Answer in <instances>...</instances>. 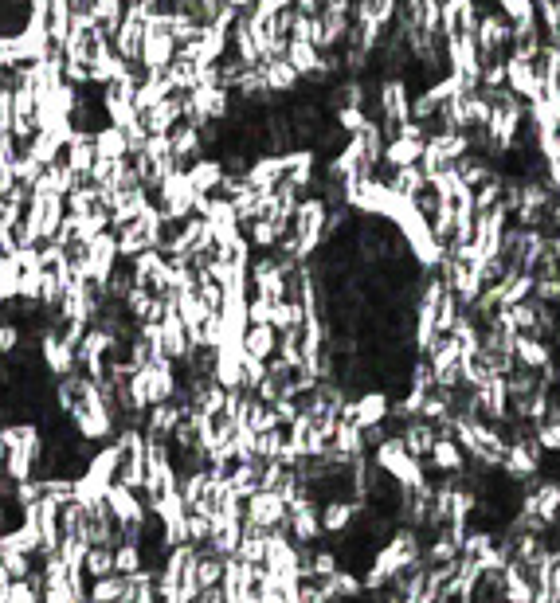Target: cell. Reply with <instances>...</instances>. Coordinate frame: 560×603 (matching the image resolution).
Returning a JSON list of instances; mask_svg holds the SVG:
<instances>
[{
    "label": "cell",
    "mask_w": 560,
    "mask_h": 603,
    "mask_svg": "<svg viewBox=\"0 0 560 603\" xmlns=\"http://www.w3.org/2000/svg\"><path fill=\"white\" fill-rule=\"evenodd\" d=\"M478 0H443L439 8V36L443 40H470L478 28Z\"/></svg>",
    "instance_id": "9"
},
{
    "label": "cell",
    "mask_w": 560,
    "mask_h": 603,
    "mask_svg": "<svg viewBox=\"0 0 560 603\" xmlns=\"http://www.w3.org/2000/svg\"><path fill=\"white\" fill-rule=\"evenodd\" d=\"M185 177H188V185H192V192H200V196H216L228 173H224L220 157H200V161H192V165H188Z\"/></svg>",
    "instance_id": "18"
},
{
    "label": "cell",
    "mask_w": 560,
    "mask_h": 603,
    "mask_svg": "<svg viewBox=\"0 0 560 603\" xmlns=\"http://www.w3.org/2000/svg\"><path fill=\"white\" fill-rule=\"evenodd\" d=\"M467 463H470V459L463 455V447H459L451 435H439V439H435V447H431V455L423 459V466H427V470L447 474V478H451V474H463V470H467Z\"/></svg>",
    "instance_id": "15"
},
{
    "label": "cell",
    "mask_w": 560,
    "mask_h": 603,
    "mask_svg": "<svg viewBox=\"0 0 560 603\" xmlns=\"http://www.w3.org/2000/svg\"><path fill=\"white\" fill-rule=\"evenodd\" d=\"M91 145H94V157H130V141L126 134L118 130V126H98L91 134Z\"/></svg>",
    "instance_id": "24"
},
{
    "label": "cell",
    "mask_w": 560,
    "mask_h": 603,
    "mask_svg": "<svg viewBox=\"0 0 560 603\" xmlns=\"http://www.w3.org/2000/svg\"><path fill=\"white\" fill-rule=\"evenodd\" d=\"M396 435H400V443H404V451L412 455V459H427L431 455V447H435V439L443 435L439 427H431L427 419H420V416H412V419H404L400 427H396Z\"/></svg>",
    "instance_id": "13"
},
{
    "label": "cell",
    "mask_w": 560,
    "mask_h": 603,
    "mask_svg": "<svg viewBox=\"0 0 560 603\" xmlns=\"http://www.w3.org/2000/svg\"><path fill=\"white\" fill-rule=\"evenodd\" d=\"M12 91L8 87H0V134H12Z\"/></svg>",
    "instance_id": "35"
},
{
    "label": "cell",
    "mask_w": 560,
    "mask_h": 603,
    "mask_svg": "<svg viewBox=\"0 0 560 603\" xmlns=\"http://www.w3.org/2000/svg\"><path fill=\"white\" fill-rule=\"evenodd\" d=\"M83 576H87V580L114 576V549H110V545H91L87 557H83Z\"/></svg>",
    "instance_id": "30"
},
{
    "label": "cell",
    "mask_w": 560,
    "mask_h": 603,
    "mask_svg": "<svg viewBox=\"0 0 560 603\" xmlns=\"http://www.w3.org/2000/svg\"><path fill=\"white\" fill-rule=\"evenodd\" d=\"M361 502H353V498H329L318 506V521H322V537H345L353 525H357V517H361Z\"/></svg>",
    "instance_id": "12"
},
{
    "label": "cell",
    "mask_w": 560,
    "mask_h": 603,
    "mask_svg": "<svg viewBox=\"0 0 560 603\" xmlns=\"http://www.w3.org/2000/svg\"><path fill=\"white\" fill-rule=\"evenodd\" d=\"M545 185L553 188L560 196V157H553V161H545Z\"/></svg>",
    "instance_id": "36"
},
{
    "label": "cell",
    "mask_w": 560,
    "mask_h": 603,
    "mask_svg": "<svg viewBox=\"0 0 560 603\" xmlns=\"http://www.w3.org/2000/svg\"><path fill=\"white\" fill-rule=\"evenodd\" d=\"M134 4H145V8H161L165 0H134Z\"/></svg>",
    "instance_id": "37"
},
{
    "label": "cell",
    "mask_w": 560,
    "mask_h": 603,
    "mask_svg": "<svg viewBox=\"0 0 560 603\" xmlns=\"http://www.w3.org/2000/svg\"><path fill=\"white\" fill-rule=\"evenodd\" d=\"M4 603H40V588H32L28 580H12V588H8Z\"/></svg>",
    "instance_id": "34"
},
{
    "label": "cell",
    "mask_w": 560,
    "mask_h": 603,
    "mask_svg": "<svg viewBox=\"0 0 560 603\" xmlns=\"http://www.w3.org/2000/svg\"><path fill=\"white\" fill-rule=\"evenodd\" d=\"M243 353L247 357H255V361H275L279 357V333H275V325H247V333H243Z\"/></svg>",
    "instance_id": "21"
},
{
    "label": "cell",
    "mask_w": 560,
    "mask_h": 603,
    "mask_svg": "<svg viewBox=\"0 0 560 603\" xmlns=\"http://www.w3.org/2000/svg\"><path fill=\"white\" fill-rule=\"evenodd\" d=\"M63 204H67V216H98V212H106V204H102V196H98L94 185L71 188L63 196Z\"/></svg>",
    "instance_id": "25"
},
{
    "label": "cell",
    "mask_w": 560,
    "mask_h": 603,
    "mask_svg": "<svg viewBox=\"0 0 560 603\" xmlns=\"http://www.w3.org/2000/svg\"><path fill=\"white\" fill-rule=\"evenodd\" d=\"M506 91L517 94L525 106H529V102H537V98H545V87H541V79H537L533 63H525V59H510V55H506Z\"/></svg>",
    "instance_id": "14"
},
{
    "label": "cell",
    "mask_w": 560,
    "mask_h": 603,
    "mask_svg": "<svg viewBox=\"0 0 560 603\" xmlns=\"http://www.w3.org/2000/svg\"><path fill=\"white\" fill-rule=\"evenodd\" d=\"M384 181H388L392 192H400L404 200H416V196L427 192V177H423L420 165H412V169H392V177H384Z\"/></svg>",
    "instance_id": "27"
},
{
    "label": "cell",
    "mask_w": 560,
    "mask_h": 603,
    "mask_svg": "<svg viewBox=\"0 0 560 603\" xmlns=\"http://www.w3.org/2000/svg\"><path fill=\"white\" fill-rule=\"evenodd\" d=\"M243 525L251 529H263V533H275L286 525V498L279 490H255L247 502H243Z\"/></svg>",
    "instance_id": "8"
},
{
    "label": "cell",
    "mask_w": 560,
    "mask_h": 603,
    "mask_svg": "<svg viewBox=\"0 0 560 603\" xmlns=\"http://www.w3.org/2000/svg\"><path fill=\"white\" fill-rule=\"evenodd\" d=\"M20 279H24V271H20L16 255H0V306L20 298Z\"/></svg>",
    "instance_id": "31"
},
{
    "label": "cell",
    "mask_w": 560,
    "mask_h": 603,
    "mask_svg": "<svg viewBox=\"0 0 560 603\" xmlns=\"http://www.w3.org/2000/svg\"><path fill=\"white\" fill-rule=\"evenodd\" d=\"M423 149H427V130L420 122H404L396 130V138L384 141V165L388 169H412V165H420Z\"/></svg>",
    "instance_id": "7"
},
{
    "label": "cell",
    "mask_w": 560,
    "mask_h": 603,
    "mask_svg": "<svg viewBox=\"0 0 560 603\" xmlns=\"http://www.w3.org/2000/svg\"><path fill=\"white\" fill-rule=\"evenodd\" d=\"M106 510L114 513V521H118L122 529L145 525V517H149V506H145V498H141L138 490L122 486V482H114V486L106 490Z\"/></svg>",
    "instance_id": "10"
},
{
    "label": "cell",
    "mask_w": 560,
    "mask_h": 603,
    "mask_svg": "<svg viewBox=\"0 0 560 603\" xmlns=\"http://www.w3.org/2000/svg\"><path fill=\"white\" fill-rule=\"evenodd\" d=\"M20 345H24V325L0 322V357H12Z\"/></svg>",
    "instance_id": "33"
},
{
    "label": "cell",
    "mask_w": 560,
    "mask_h": 603,
    "mask_svg": "<svg viewBox=\"0 0 560 603\" xmlns=\"http://www.w3.org/2000/svg\"><path fill=\"white\" fill-rule=\"evenodd\" d=\"M192 200H196V192L188 185L185 169H177V173H169L157 192H153V208L165 216V224H181L192 216Z\"/></svg>",
    "instance_id": "4"
},
{
    "label": "cell",
    "mask_w": 560,
    "mask_h": 603,
    "mask_svg": "<svg viewBox=\"0 0 560 603\" xmlns=\"http://www.w3.org/2000/svg\"><path fill=\"white\" fill-rule=\"evenodd\" d=\"M235 560H239V564H247V568H263V560H267V533H263V529L243 525V537H239Z\"/></svg>",
    "instance_id": "23"
},
{
    "label": "cell",
    "mask_w": 560,
    "mask_h": 603,
    "mask_svg": "<svg viewBox=\"0 0 560 603\" xmlns=\"http://www.w3.org/2000/svg\"><path fill=\"white\" fill-rule=\"evenodd\" d=\"M302 322H306V306H302L298 298H279V302H275V310H271L275 333H290V329H298Z\"/></svg>",
    "instance_id": "28"
},
{
    "label": "cell",
    "mask_w": 560,
    "mask_h": 603,
    "mask_svg": "<svg viewBox=\"0 0 560 603\" xmlns=\"http://www.w3.org/2000/svg\"><path fill=\"white\" fill-rule=\"evenodd\" d=\"M275 8H294V0H271Z\"/></svg>",
    "instance_id": "38"
},
{
    "label": "cell",
    "mask_w": 560,
    "mask_h": 603,
    "mask_svg": "<svg viewBox=\"0 0 560 603\" xmlns=\"http://www.w3.org/2000/svg\"><path fill=\"white\" fill-rule=\"evenodd\" d=\"M369 463H373L384 478H392L400 490H412V494H416V490H427V486H431V482H427V466L404 451L400 435H384L373 447V459H369Z\"/></svg>",
    "instance_id": "1"
},
{
    "label": "cell",
    "mask_w": 560,
    "mask_h": 603,
    "mask_svg": "<svg viewBox=\"0 0 560 603\" xmlns=\"http://www.w3.org/2000/svg\"><path fill=\"white\" fill-rule=\"evenodd\" d=\"M145 572V557H141V545H114V576H138Z\"/></svg>",
    "instance_id": "32"
},
{
    "label": "cell",
    "mask_w": 560,
    "mask_h": 603,
    "mask_svg": "<svg viewBox=\"0 0 560 603\" xmlns=\"http://www.w3.org/2000/svg\"><path fill=\"white\" fill-rule=\"evenodd\" d=\"M0 603H4V600H0Z\"/></svg>",
    "instance_id": "41"
},
{
    "label": "cell",
    "mask_w": 560,
    "mask_h": 603,
    "mask_svg": "<svg viewBox=\"0 0 560 603\" xmlns=\"http://www.w3.org/2000/svg\"><path fill=\"white\" fill-rule=\"evenodd\" d=\"M181 122H185V94L161 98L157 106H149V110L141 114V126H145L149 138H165V134H173Z\"/></svg>",
    "instance_id": "11"
},
{
    "label": "cell",
    "mask_w": 560,
    "mask_h": 603,
    "mask_svg": "<svg viewBox=\"0 0 560 603\" xmlns=\"http://www.w3.org/2000/svg\"><path fill=\"white\" fill-rule=\"evenodd\" d=\"M79 603H91V600H79Z\"/></svg>",
    "instance_id": "40"
},
{
    "label": "cell",
    "mask_w": 560,
    "mask_h": 603,
    "mask_svg": "<svg viewBox=\"0 0 560 603\" xmlns=\"http://www.w3.org/2000/svg\"><path fill=\"white\" fill-rule=\"evenodd\" d=\"M126 596H130L126 576H102V580H91V588H87L91 603H126Z\"/></svg>",
    "instance_id": "26"
},
{
    "label": "cell",
    "mask_w": 560,
    "mask_h": 603,
    "mask_svg": "<svg viewBox=\"0 0 560 603\" xmlns=\"http://www.w3.org/2000/svg\"><path fill=\"white\" fill-rule=\"evenodd\" d=\"M118 263H122V255H118V235L114 232L94 235L91 243H87V251H83V259H79L83 279L94 282V286H106L110 275L118 271Z\"/></svg>",
    "instance_id": "6"
},
{
    "label": "cell",
    "mask_w": 560,
    "mask_h": 603,
    "mask_svg": "<svg viewBox=\"0 0 560 603\" xmlns=\"http://www.w3.org/2000/svg\"><path fill=\"white\" fill-rule=\"evenodd\" d=\"M59 161L71 169V177H75L79 185H91V169H94L91 134H75V138L67 141V149H63V157H59Z\"/></svg>",
    "instance_id": "17"
},
{
    "label": "cell",
    "mask_w": 560,
    "mask_h": 603,
    "mask_svg": "<svg viewBox=\"0 0 560 603\" xmlns=\"http://www.w3.org/2000/svg\"><path fill=\"white\" fill-rule=\"evenodd\" d=\"M63 216H67L63 196H36V192H32V196H28V208H24V228L32 235V243H36V247L51 243V239L59 235Z\"/></svg>",
    "instance_id": "3"
},
{
    "label": "cell",
    "mask_w": 560,
    "mask_h": 603,
    "mask_svg": "<svg viewBox=\"0 0 560 603\" xmlns=\"http://www.w3.org/2000/svg\"><path fill=\"white\" fill-rule=\"evenodd\" d=\"M169 145H173V157H177V165L188 169L192 161H200V157H208V149H204V134L196 130V126H188L181 122L173 134H169Z\"/></svg>",
    "instance_id": "20"
},
{
    "label": "cell",
    "mask_w": 560,
    "mask_h": 603,
    "mask_svg": "<svg viewBox=\"0 0 560 603\" xmlns=\"http://www.w3.org/2000/svg\"><path fill=\"white\" fill-rule=\"evenodd\" d=\"M149 12L153 8H145V4H126V16H122V24H118V32H114V55H122L134 71H138L141 63V44H145V32H149Z\"/></svg>",
    "instance_id": "5"
},
{
    "label": "cell",
    "mask_w": 560,
    "mask_h": 603,
    "mask_svg": "<svg viewBox=\"0 0 560 603\" xmlns=\"http://www.w3.org/2000/svg\"><path fill=\"white\" fill-rule=\"evenodd\" d=\"M177 40H173V28H169V12L165 8H153L149 12V32H145V44H141V75H161L173 59H177Z\"/></svg>",
    "instance_id": "2"
},
{
    "label": "cell",
    "mask_w": 560,
    "mask_h": 603,
    "mask_svg": "<svg viewBox=\"0 0 560 603\" xmlns=\"http://www.w3.org/2000/svg\"><path fill=\"white\" fill-rule=\"evenodd\" d=\"M224 580V560L212 557L208 549H196V588L208 592V588H220Z\"/></svg>",
    "instance_id": "29"
},
{
    "label": "cell",
    "mask_w": 560,
    "mask_h": 603,
    "mask_svg": "<svg viewBox=\"0 0 560 603\" xmlns=\"http://www.w3.org/2000/svg\"><path fill=\"white\" fill-rule=\"evenodd\" d=\"M157 603H185V600H157Z\"/></svg>",
    "instance_id": "39"
},
{
    "label": "cell",
    "mask_w": 560,
    "mask_h": 603,
    "mask_svg": "<svg viewBox=\"0 0 560 603\" xmlns=\"http://www.w3.org/2000/svg\"><path fill=\"white\" fill-rule=\"evenodd\" d=\"M83 474H91L94 482H102V486H114L118 482V443H102L98 451H91Z\"/></svg>",
    "instance_id": "22"
},
{
    "label": "cell",
    "mask_w": 560,
    "mask_h": 603,
    "mask_svg": "<svg viewBox=\"0 0 560 603\" xmlns=\"http://www.w3.org/2000/svg\"><path fill=\"white\" fill-rule=\"evenodd\" d=\"M185 419L181 412V404L177 400H169V404H153L145 416H141V431H145V439H165L169 443V435L177 431V423Z\"/></svg>",
    "instance_id": "16"
},
{
    "label": "cell",
    "mask_w": 560,
    "mask_h": 603,
    "mask_svg": "<svg viewBox=\"0 0 560 603\" xmlns=\"http://www.w3.org/2000/svg\"><path fill=\"white\" fill-rule=\"evenodd\" d=\"M259 71H263V83H267V91L275 94V98H279V94L302 91V75L286 63V55H282V59H263V63H259Z\"/></svg>",
    "instance_id": "19"
}]
</instances>
